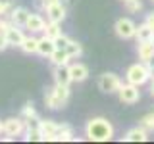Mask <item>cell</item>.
<instances>
[{
    "label": "cell",
    "instance_id": "22",
    "mask_svg": "<svg viewBox=\"0 0 154 144\" xmlns=\"http://www.w3.org/2000/svg\"><path fill=\"white\" fill-rule=\"evenodd\" d=\"M45 33L46 37H50V38H56L58 35L62 33V29H60V23H56V21H48L46 19V25H45Z\"/></svg>",
    "mask_w": 154,
    "mask_h": 144
},
{
    "label": "cell",
    "instance_id": "31",
    "mask_svg": "<svg viewBox=\"0 0 154 144\" xmlns=\"http://www.w3.org/2000/svg\"><path fill=\"white\" fill-rule=\"evenodd\" d=\"M60 2L64 4L66 8H73V6H75V0H60Z\"/></svg>",
    "mask_w": 154,
    "mask_h": 144
},
{
    "label": "cell",
    "instance_id": "13",
    "mask_svg": "<svg viewBox=\"0 0 154 144\" xmlns=\"http://www.w3.org/2000/svg\"><path fill=\"white\" fill-rule=\"evenodd\" d=\"M52 77H54V83L56 85L69 86L71 83H73V81H71V75H69L67 65H52Z\"/></svg>",
    "mask_w": 154,
    "mask_h": 144
},
{
    "label": "cell",
    "instance_id": "7",
    "mask_svg": "<svg viewBox=\"0 0 154 144\" xmlns=\"http://www.w3.org/2000/svg\"><path fill=\"white\" fill-rule=\"evenodd\" d=\"M25 133V121L21 117H8L4 119V134H10V136H19V134Z\"/></svg>",
    "mask_w": 154,
    "mask_h": 144
},
{
    "label": "cell",
    "instance_id": "36",
    "mask_svg": "<svg viewBox=\"0 0 154 144\" xmlns=\"http://www.w3.org/2000/svg\"><path fill=\"white\" fill-rule=\"evenodd\" d=\"M150 2H152V4H154V0H150Z\"/></svg>",
    "mask_w": 154,
    "mask_h": 144
},
{
    "label": "cell",
    "instance_id": "12",
    "mask_svg": "<svg viewBox=\"0 0 154 144\" xmlns=\"http://www.w3.org/2000/svg\"><path fill=\"white\" fill-rule=\"evenodd\" d=\"M45 25H46V21L41 14H29V19H27V23H25L23 29H27L31 35H37V33L45 31Z\"/></svg>",
    "mask_w": 154,
    "mask_h": 144
},
{
    "label": "cell",
    "instance_id": "23",
    "mask_svg": "<svg viewBox=\"0 0 154 144\" xmlns=\"http://www.w3.org/2000/svg\"><path fill=\"white\" fill-rule=\"evenodd\" d=\"M19 117L23 119V121H29V119H35V117H38L37 115V110H35V106H33V102H27L25 106L21 108V115Z\"/></svg>",
    "mask_w": 154,
    "mask_h": 144
},
{
    "label": "cell",
    "instance_id": "18",
    "mask_svg": "<svg viewBox=\"0 0 154 144\" xmlns=\"http://www.w3.org/2000/svg\"><path fill=\"white\" fill-rule=\"evenodd\" d=\"M48 60H50L52 65H69V60H71V58L66 52V48H56V50L50 54Z\"/></svg>",
    "mask_w": 154,
    "mask_h": 144
},
{
    "label": "cell",
    "instance_id": "19",
    "mask_svg": "<svg viewBox=\"0 0 154 144\" xmlns=\"http://www.w3.org/2000/svg\"><path fill=\"white\" fill-rule=\"evenodd\" d=\"M152 37H154V31H152V27L148 25L146 21L141 23V25H137V31H135V38H137V42H141V40H152Z\"/></svg>",
    "mask_w": 154,
    "mask_h": 144
},
{
    "label": "cell",
    "instance_id": "29",
    "mask_svg": "<svg viewBox=\"0 0 154 144\" xmlns=\"http://www.w3.org/2000/svg\"><path fill=\"white\" fill-rule=\"evenodd\" d=\"M8 46L10 44H8V40H6V35H4V33H0V52H4Z\"/></svg>",
    "mask_w": 154,
    "mask_h": 144
},
{
    "label": "cell",
    "instance_id": "5",
    "mask_svg": "<svg viewBox=\"0 0 154 144\" xmlns=\"http://www.w3.org/2000/svg\"><path fill=\"white\" fill-rule=\"evenodd\" d=\"M118 98L122 104H137L141 100V90H139L137 85H131V83H122L118 90Z\"/></svg>",
    "mask_w": 154,
    "mask_h": 144
},
{
    "label": "cell",
    "instance_id": "28",
    "mask_svg": "<svg viewBox=\"0 0 154 144\" xmlns=\"http://www.w3.org/2000/svg\"><path fill=\"white\" fill-rule=\"evenodd\" d=\"M10 25H12V23H10V19H4L2 17V19H0V33H6Z\"/></svg>",
    "mask_w": 154,
    "mask_h": 144
},
{
    "label": "cell",
    "instance_id": "11",
    "mask_svg": "<svg viewBox=\"0 0 154 144\" xmlns=\"http://www.w3.org/2000/svg\"><path fill=\"white\" fill-rule=\"evenodd\" d=\"M67 69H69V75H71V81H73V83H83V81H87V77H89V67L85 64H81V62L69 64Z\"/></svg>",
    "mask_w": 154,
    "mask_h": 144
},
{
    "label": "cell",
    "instance_id": "27",
    "mask_svg": "<svg viewBox=\"0 0 154 144\" xmlns=\"http://www.w3.org/2000/svg\"><path fill=\"white\" fill-rule=\"evenodd\" d=\"M14 6L10 2H4V0H0V17H4V16H8L10 14V10H12Z\"/></svg>",
    "mask_w": 154,
    "mask_h": 144
},
{
    "label": "cell",
    "instance_id": "4",
    "mask_svg": "<svg viewBox=\"0 0 154 144\" xmlns=\"http://www.w3.org/2000/svg\"><path fill=\"white\" fill-rule=\"evenodd\" d=\"M123 81L119 79V75H116L112 73V71H106V73H102L98 77V88L102 90L104 94H118V90H119V86H122Z\"/></svg>",
    "mask_w": 154,
    "mask_h": 144
},
{
    "label": "cell",
    "instance_id": "9",
    "mask_svg": "<svg viewBox=\"0 0 154 144\" xmlns=\"http://www.w3.org/2000/svg\"><path fill=\"white\" fill-rule=\"evenodd\" d=\"M38 131L42 134V140H52V136H56L58 131H60V123L52 121V119H41Z\"/></svg>",
    "mask_w": 154,
    "mask_h": 144
},
{
    "label": "cell",
    "instance_id": "38",
    "mask_svg": "<svg viewBox=\"0 0 154 144\" xmlns=\"http://www.w3.org/2000/svg\"><path fill=\"white\" fill-rule=\"evenodd\" d=\"M0 19H2V17H0Z\"/></svg>",
    "mask_w": 154,
    "mask_h": 144
},
{
    "label": "cell",
    "instance_id": "34",
    "mask_svg": "<svg viewBox=\"0 0 154 144\" xmlns=\"http://www.w3.org/2000/svg\"><path fill=\"white\" fill-rule=\"evenodd\" d=\"M2 133H4V121L0 119V134H2Z\"/></svg>",
    "mask_w": 154,
    "mask_h": 144
},
{
    "label": "cell",
    "instance_id": "15",
    "mask_svg": "<svg viewBox=\"0 0 154 144\" xmlns=\"http://www.w3.org/2000/svg\"><path fill=\"white\" fill-rule=\"evenodd\" d=\"M122 140H125V142H146L148 140V131L139 125V127L129 129V131L123 134Z\"/></svg>",
    "mask_w": 154,
    "mask_h": 144
},
{
    "label": "cell",
    "instance_id": "35",
    "mask_svg": "<svg viewBox=\"0 0 154 144\" xmlns=\"http://www.w3.org/2000/svg\"><path fill=\"white\" fill-rule=\"evenodd\" d=\"M150 94H152V98H154V79H152V85H150Z\"/></svg>",
    "mask_w": 154,
    "mask_h": 144
},
{
    "label": "cell",
    "instance_id": "30",
    "mask_svg": "<svg viewBox=\"0 0 154 144\" xmlns=\"http://www.w3.org/2000/svg\"><path fill=\"white\" fill-rule=\"evenodd\" d=\"M144 21H146L148 25L152 27V31H154V12H152V14H148V16H146V19H144Z\"/></svg>",
    "mask_w": 154,
    "mask_h": 144
},
{
    "label": "cell",
    "instance_id": "16",
    "mask_svg": "<svg viewBox=\"0 0 154 144\" xmlns=\"http://www.w3.org/2000/svg\"><path fill=\"white\" fill-rule=\"evenodd\" d=\"M56 50V44H54V38L42 35L38 38V46H37V54H41L42 58H50V54Z\"/></svg>",
    "mask_w": 154,
    "mask_h": 144
},
{
    "label": "cell",
    "instance_id": "20",
    "mask_svg": "<svg viewBox=\"0 0 154 144\" xmlns=\"http://www.w3.org/2000/svg\"><path fill=\"white\" fill-rule=\"evenodd\" d=\"M37 46H38V38L35 35H31V33H29V37H25L23 42L19 44L21 52H25V54H37Z\"/></svg>",
    "mask_w": 154,
    "mask_h": 144
},
{
    "label": "cell",
    "instance_id": "32",
    "mask_svg": "<svg viewBox=\"0 0 154 144\" xmlns=\"http://www.w3.org/2000/svg\"><path fill=\"white\" fill-rule=\"evenodd\" d=\"M56 2H60V0H42V6H45V10L48 6H52V4H56Z\"/></svg>",
    "mask_w": 154,
    "mask_h": 144
},
{
    "label": "cell",
    "instance_id": "3",
    "mask_svg": "<svg viewBox=\"0 0 154 144\" xmlns=\"http://www.w3.org/2000/svg\"><path fill=\"white\" fill-rule=\"evenodd\" d=\"M125 81L131 85L143 86L144 83L150 81V73H148V65L144 62H137V64L129 65L127 71H125Z\"/></svg>",
    "mask_w": 154,
    "mask_h": 144
},
{
    "label": "cell",
    "instance_id": "1",
    "mask_svg": "<svg viewBox=\"0 0 154 144\" xmlns=\"http://www.w3.org/2000/svg\"><path fill=\"white\" fill-rule=\"evenodd\" d=\"M85 136L93 142H108L114 138V125L106 117H93L85 125Z\"/></svg>",
    "mask_w": 154,
    "mask_h": 144
},
{
    "label": "cell",
    "instance_id": "2",
    "mask_svg": "<svg viewBox=\"0 0 154 144\" xmlns=\"http://www.w3.org/2000/svg\"><path fill=\"white\" fill-rule=\"evenodd\" d=\"M69 100V86L66 85H56L52 88H46L45 92V104L48 110H62Z\"/></svg>",
    "mask_w": 154,
    "mask_h": 144
},
{
    "label": "cell",
    "instance_id": "25",
    "mask_svg": "<svg viewBox=\"0 0 154 144\" xmlns=\"http://www.w3.org/2000/svg\"><path fill=\"white\" fill-rule=\"evenodd\" d=\"M139 125H141L143 129H146L148 133H152V131H154V112H152V113L143 115L141 121H139Z\"/></svg>",
    "mask_w": 154,
    "mask_h": 144
},
{
    "label": "cell",
    "instance_id": "8",
    "mask_svg": "<svg viewBox=\"0 0 154 144\" xmlns=\"http://www.w3.org/2000/svg\"><path fill=\"white\" fill-rule=\"evenodd\" d=\"M45 14H46V19H48V21L62 23L67 17V8L62 2H56V4H52V6H48L45 10Z\"/></svg>",
    "mask_w": 154,
    "mask_h": 144
},
{
    "label": "cell",
    "instance_id": "26",
    "mask_svg": "<svg viewBox=\"0 0 154 144\" xmlns=\"http://www.w3.org/2000/svg\"><path fill=\"white\" fill-rule=\"evenodd\" d=\"M67 42H69V37L67 35H64V33H60L56 38H54V44H56V48H66L67 46Z\"/></svg>",
    "mask_w": 154,
    "mask_h": 144
},
{
    "label": "cell",
    "instance_id": "17",
    "mask_svg": "<svg viewBox=\"0 0 154 144\" xmlns=\"http://www.w3.org/2000/svg\"><path fill=\"white\" fill-rule=\"evenodd\" d=\"M137 54H139V60L146 64V62L154 56V42L152 40H141L137 44Z\"/></svg>",
    "mask_w": 154,
    "mask_h": 144
},
{
    "label": "cell",
    "instance_id": "21",
    "mask_svg": "<svg viewBox=\"0 0 154 144\" xmlns=\"http://www.w3.org/2000/svg\"><path fill=\"white\" fill-rule=\"evenodd\" d=\"M66 52L69 54L71 60H77V58L83 56V44L73 40V38H69V42H67V46H66Z\"/></svg>",
    "mask_w": 154,
    "mask_h": 144
},
{
    "label": "cell",
    "instance_id": "33",
    "mask_svg": "<svg viewBox=\"0 0 154 144\" xmlns=\"http://www.w3.org/2000/svg\"><path fill=\"white\" fill-rule=\"evenodd\" d=\"M148 73H150V79H154V65L148 67Z\"/></svg>",
    "mask_w": 154,
    "mask_h": 144
},
{
    "label": "cell",
    "instance_id": "37",
    "mask_svg": "<svg viewBox=\"0 0 154 144\" xmlns=\"http://www.w3.org/2000/svg\"><path fill=\"white\" fill-rule=\"evenodd\" d=\"M122 2H125V0H122Z\"/></svg>",
    "mask_w": 154,
    "mask_h": 144
},
{
    "label": "cell",
    "instance_id": "14",
    "mask_svg": "<svg viewBox=\"0 0 154 144\" xmlns=\"http://www.w3.org/2000/svg\"><path fill=\"white\" fill-rule=\"evenodd\" d=\"M6 35V40L10 46H17L23 42V38H25V33H23V27H17V25H10L8 31L4 33Z\"/></svg>",
    "mask_w": 154,
    "mask_h": 144
},
{
    "label": "cell",
    "instance_id": "10",
    "mask_svg": "<svg viewBox=\"0 0 154 144\" xmlns=\"http://www.w3.org/2000/svg\"><path fill=\"white\" fill-rule=\"evenodd\" d=\"M29 10L27 8H12L10 10V14H8V19H10V23L12 25H17V27H25V23H27V19H29Z\"/></svg>",
    "mask_w": 154,
    "mask_h": 144
},
{
    "label": "cell",
    "instance_id": "6",
    "mask_svg": "<svg viewBox=\"0 0 154 144\" xmlns=\"http://www.w3.org/2000/svg\"><path fill=\"white\" fill-rule=\"evenodd\" d=\"M116 35L123 40H129V38H135V31H137V23L133 21L131 17H119L114 25Z\"/></svg>",
    "mask_w": 154,
    "mask_h": 144
},
{
    "label": "cell",
    "instance_id": "24",
    "mask_svg": "<svg viewBox=\"0 0 154 144\" xmlns=\"http://www.w3.org/2000/svg\"><path fill=\"white\" fill-rule=\"evenodd\" d=\"M123 8L127 10V14H139L143 10V2L141 0H125Z\"/></svg>",
    "mask_w": 154,
    "mask_h": 144
}]
</instances>
